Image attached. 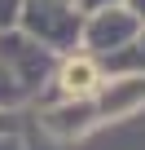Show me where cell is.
Wrapping results in <instances>:
<instances>
[{
  "label": "cell",
  "mask_w": 145,
  "mask_h": 150,
  "mask_svg": "<svg viewBox=\"0 0 145 150\" xmlns=\"http://www.w3.org/2000/svg\"><path fill=\"white\" fill-rule=\"evenodd\" d=\"M88 80H92V66H88V62H79V66L70 62V66H66V88H70V93H84V88H92Z\"/></svg>",
  "instance_id": "obj_1"
}]
</instances>
